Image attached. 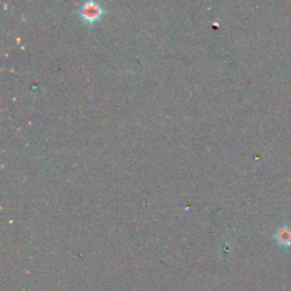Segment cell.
Masks as SVG:
<instances>
[{
    "instance_id": "6da1fadb",
    "label": "cell",
    "mask_w": 291,
    "mask_h": 291,
    "mask_svg": "<svg viewBox=\"0 0 291 291\" xmlns=\"http://www.w3.org/2000/svg\"><path fill=\"white\" fill-rule=\"evenodd\" d=\"M102 7L98 4H94L92 2H86L81 10V15L88 22H94V20H98L102 16Z\"/></svg>"
},
{
    "instance_id": "7a4b0ae2",
    "label": "cell",
    "mask_w": 291,
    "mask_h": 291,
    "mask_svg": "<svg viewBox=\"0 0 291 291\" xmlns=\"http://www.w3.org/2000/svg\"><path fill=\"white\" fill-rule=\"evenodd\" d=\"M278 242L284 244V246H289L291 244V230L288 228H282V230L278 231Z\"/></svg>"
}]
</instances>
